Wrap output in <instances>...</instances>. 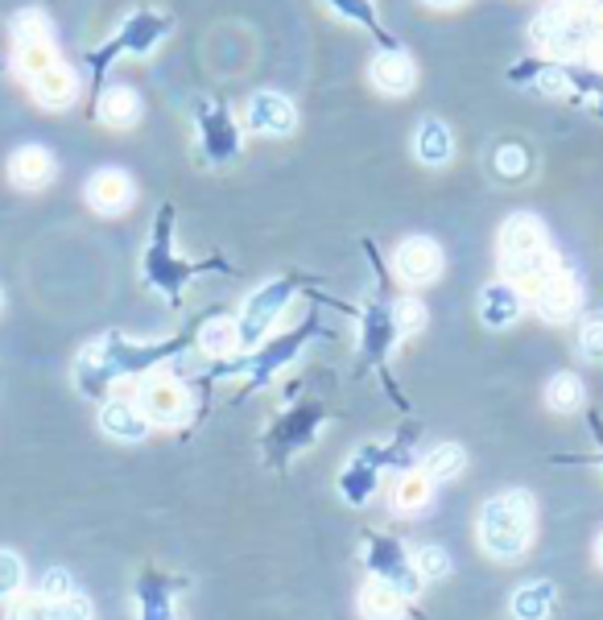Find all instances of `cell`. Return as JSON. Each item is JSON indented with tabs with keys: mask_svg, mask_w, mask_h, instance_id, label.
I'll return each instance as SVG.
<instances>
[{
	"mask_svg": "<svg viewBox=\"0 0 603 620\" xmlns=\"http://www.w3.org/2000/svg\"><path fill=\"white\" fill-rule=\"evenodd\" d=\"M21 579H25V567L13 551H0V600H13L21 591Z\"/></svg>",
	"mask_w": 603,
	"mask_h": 620,
	"instance_id": "e575fe53",
	"label": "cell"
},
{
	"mask_svg": "<svg viewBox=\"0 0 603 620\" xmlns=\"http://www.w3.org/2000/svg\"><path fill=\"white\" fill-rule=\"evenodd\" d=\"M170 220H174V211H170V207H161V215H157L154 244L145 248V281H149L154 290L178 298V294H182V286H187V277L199 274V265H187L182 257H174V248H170Z\"/></svg>",
	"mask_w": 603,
	"mask_h": 620,
	"instance_id": "277c9868",
	"label": "cell"
},
{
	"mask_svg": "<svg viewBox=\"0 0 603 620\" xmlns=\"http://www.w3.org/2000/svg\"><path fill=\"white\" fill-rule=\"evenodd\" d=\"M83 195L91 211H100V215H124L133 207V199H137V187H133V178L124 170L108 166V170H96L87 178Z\"/></svg>",
	"mask_w": 603,
	"mask_h": 620,
	"instance_id": "ba28073f",
	"label": "cell"
},
{
	"mask_svg": "<svg viewBox=\"0 0 603 620\" xmlns=\"http://www.w3.org/2000/svg\"><path fill=\"white\" fill-rule=\"evenodd\" d=\"M554 608V584H525L517 587V596H513V617L517 620H546Z\"/></svg>",
	"mask_w": 603,
	"mask_h": 620,
	"instance_id": "cb8c5ba5",
	"label": "cell"
},
{
	"mask_svg": "<svg viewBox=\"0 0 603 620\" xmlns=\"http://www.w3.org/2000/svg\"><path fill=\"white\" fill-rule=\"evenodd\" d=\"M434 497V480L426 472H405L393 488V505L401 513H417V509H426Z\"/></svg>",
	"mask_w": 603,
	"mask_h": 620,
	"instance_id": "603a6c76",
	"label": "cell"
},
{
	"mask_svg": "<svg viewBox=\"0 0 603 620\" xmlns=\"http://www.w3.org/2000/svg\"><path fill=\"white\" fill-rule=\"evenodd\" d=\"M414 571H417V579H422V584H426V579H447L450 554L443 551V546H422V551L414 554Z\"/></svg>",
	"mask_w": 603,
	"mask_h": 620,
	"instance_id": "1f68e13d",
	"label": "cell"
},
{
	"mask_svg": "<svg viewBox=\"0 0 603 620\" xmlns=\"http://www.w3.org/2000/svg\"><path fill=\"white\" fill-rule=\"evenodd\" d=\"M327 4L339 18L364 25L368 34H380V18H377V9H372V0H327Z\"/></svg>",
	"mask_w": 603,
	"mask_h": 620,
	"instance_id": "d6a6232c",
	"label": "cell"
},
{
	"mask_svg": "<svg viewBox=\"0 0 603 620\" xmlns=\"http://www.w3.org/2000/svg\"><path fill=\"white\" fill-rule=\"evenodd\" d=\"M58 174V162L46 145H21L18 154L9 157V182L18 190H42L54 182Z\"/></svg>",
	"mask_w": 603,
	"mask_h": 620,
	"instance_id": "4fadbf2b",
	"label": "cell"
},
{
	"mask_svg": "<svg viewBox=\"0 0 603 620\" xmlns=\"http://www.w3.org/2000/svg\"><path fill=\"white\" fill-rule=\"evenodd\" d=\"M579 347L587 361H603V310H591L579 328Z\"/></svg>",
	"mask_w": 603,
	"mask_h": 620,
	"instance_id": "836d02e7",
	"label": "cell"
},
{
	"mask_svg": "<svg viewBox=\"0 0 603 620\" xmlns=\"http://www.w3.org/2000/svg\"><path fill=\"white\" fill-rule=\"evenodd\" d=\"M51 620H91V604L75 591V596H67V600L51 604Z\"/></svg>",
	"mask_w": 603,
	"mask_h": 620,
	"instance_id": "74e56055",
	"label": "cell"
},
{
	"mask_svg": "<svg viewBox=\"0 0 603 620\" xmlns=\"http://www.w3.org/2000/svg\"><path fill=\"white\" fill-rule=\"evenodd\" d=\"M534 307L546 323H567V319H574V310L583 307V286H579V277L562 274V269L554 277H546L534 290Z\"/></svg>",
	"mask_w": 603,
	"mask_h": 620,
	"instance_id": "8fae6325",
	"label": "cell"
},
{
	"mask_svg": "<svg viewBox=\"0 0 603 620\" xmlns=\"http://www.w3.org/2000/svg\"><path fill=\"white\" fill-rule=\"evenodd\" d=\"M293 298V281H265L260 290H253V298L244 302V314H241V347H253L260 344L265 335H269V328L277 323V314L290 307Z\"/></svg>",
	"mask_w": 603,
	"mask_h": 620,
	"instance_id": "8992f818",
	"label": "cell"
},
{
	"mask_svg": "<svg viewBox=\"0 0 603 620\" xmlns=\"http://www.w3.org/2000/svg\"><path fill=\"white\" fill-rule=\"evenodd\" d=\"M244 121H248V129L260 133V137H290L293 124H298V108H293L281 91H257V96L248 100Z\"/></svg>",
	"mask_w": 603,
	"mask_h": 620,
	"instance_id": "30bf717a",
	"label": "cell"
},
{
	"mask_svg": "<svg viewBox=\"0 0 603 620\" xmlns=\"http://www.w3.org/2000/svg\"><path fill=\"white\" fill-rule=\"evenodd\" d=\"M488 170L500 182H517V178H525V174L534 170V157H529V150L521 141H500L496 150H492V157H488Z\"/></svg>",
	"mask_w": 603,
	"mask_h": 620,
	"instance_id": "7402d4cb",
	"label": "cell"
},
{
	"mask_svg": "<svg viewBox=\"0 0 603 620\" xmlns=\"http://www.w3.org/2000/svg\"><path fill=\"white\" fill-rule=\"evenodd\" d=\"M96 117L108 124V129H133L141 121V96L133 87H104L100 91V103H96Z\"/></svg>",
	"mask_w": 603,
	"mask_h": 620,
	"instance_id": "d6986e66",
	"label": "cell"
},
{
	"mask_svg": "<svg viewBox=\"0 0 603 620\" xmlns=\"http://www.w3.org/2000/svg\"><path fill=\"white\" fill-rule=\"evenodd\" d=\"M9 620H51V600H42V596H13Z\"/></svg>",
	"mask_w": 603,
	"mask_h": 620,
	"instance_id": "8d00e7d4",
	"label": "cell"
},
{
	"mask_svg": "<svg viewBox=\"0 0 603 620\" xmlns=\"http://www.w3.org/2000/svg\"><path fill=\"white\" fill-rule=\"evenodd\" d=\"M37 596H42V600H51V604L75 596V579H70V571H63V567L46 571V575H42V591H37Z\"/></svg>",
	"mask_w": 603,
	"mask_h": 620,
	"instance_id": "d590c367",
	"label": "cell"
},
{
	"mask_svg": "<svg viewBox=\"0 0 603 620\" xmlns=\"http://www.w3.org/2000/svg\"><path fill=\"white\" fill-rule=\"evenodd\" d=\"M534 538V500L525 492H500L483 500L480 509V542L492 558H521Z\"/></svg>",
	"mask_w": 603,
	"mask_h": 620,
	"instance_id": "6da1fadb",
	"label": "cell"
},
{
	"mask_svg": "<svg viewBox=\"0 0 603 620\" xmlns=\"http://www.w3.org/2000/svg\"><path fill=\"white\" fill-rule=\"evenodd\" d=\"M170 34V18H161L154 9H137V13H129V18L116 25V34L108 37L104 46H96V51L87 54V67H91V79L100 84L104 79V70L124 58V54H133V58H145V54L154 51L161 37Z\"/></svg>",
	"mask_w": 603,
	"mask_h": 620,
	"instance_id": "7a4b0ae2",
	"label": "cell"
},
{
	"mask_svg": "<svg viewBox=\"0 0 603 620\" xmlns=\"http://www.w3.org/2000/svg\"><path fill=\"white\" fill-rule=\"evenodd\" d=\"M426 4H434V9H455V4H464V0H426Z\"/></svg>",
	"mask_w": 603,
	"mask_h": 620,
	"instance_id": "f35d334b",
	"label": "cell"
},
{
	"mask_svg": "<svg viewBox=\"0 0 603 620\" xmlns=\"http://www.w3.org/2000/svg\"><path fill=\"white\" fill-rule=\"evenodd\" d=\"M546 401H550V410L558 413H570L583 406V380L574 377V373H558L550 380V389H546Z\"/></svg>",
	"mask_w": 603,
	"mask_h": 620,
	"instance_id": "f1b7e54d",
	"label": "cell"
},
{
	"mask_svg": "<svg viewBox=\"0 0 603 620\" xmlns=\"http://www.w3.org/2000/svg\"><path fill=\"white\" fill-rule=\"evenodd\" d=\"M0 307H4V294H0Z\"/></svg>",
	"mask_w": 603,
	"mask_h": 620,
	"instance_id": "60d3db41",
	"label": "cell"
},
{
	"mask_svg": "<svg viewBox=\"0 0 603 620\" xmlns=\"http://www.w3.org/2000/svg\"><path fill=\"white\" fill-rule=\"evenodd\" d=\"M100 427H104V434L121 439V443H141V439L149 434V418L141 413L137 401L116 397V401H104V410H100Z\"/></svg>",
	"mask_w": 603,
	"mask_h": 620,
	"instance_id": "ac0fdd59",
	"label": "cell"
},
{
	"mask_svg": "<svg viewBox=\"0 0 603 620\" xmlns=\"http://www.w3.org/2000/svg\"><path fill=\"white\" fill-rule=\"evenodd\" d=\"M595 554H600V567H603V534L595 538Z\"/></svg>",
	"mask_w": 603,
	"mask_h": 620,
	"instance_id": "ab89813d",
	"label": "cell"
},
{
	"mask_svg": "<svg viewBox=\"0 0 603 620\" xmlns=\"http://www.w3.org/2000/svg\"><path fill=\"white\" fill-rule=\"evenodd\" d=\"M137 600H141V620H174V604H170V591H166V587L141 584Z\"/></svg>",
	"mask_w": 603,
	"mask_h": 620,
	"instance_id": "4dcf8cb0",
	"label": "cell"
},
{
	"mask_svg": "<svg viewBox=\"0 0 603 620\" xmlns=\"http://www.w3.org/2000/svg\"><path fill=\"white\" fill-rule=\"evenodd\" d=\"M0 67H4V63H0Z\"/></svg>",
	"mask_w": 603,
	"mask_h": 620,
	"instance_id": "b9f144b4",
	"label": "cell"
},
{
	"mask_svg": "<svg viewBox=\"0 0 603 620\" xmlns=\"http://www.w3.org/2000/svg\"><path fill=\"white\" fill-rule=\"evenodd\" d=\"M194 124H199V154L211 166H224L241 154V124L232 121L220 100H199L194 108Z\"/></svg>",
	"mask_w": 603,
	"mask_h": 620,
	"instance_id": "5b68a950",
	"label": "cell"
},
{
	"mask_svg": "<svg viewBox=\"0 0 603 620\" xmlns=\"http://www.w3.org/2000/svg\"><path fill=\"white\" fill-rule=\"evenodd\" d=\"M414 150L417 157L426 162V166H447L450 154H455V137H450V129L443 121H422V129H417L414 137Z\"/></svg>",
	"mask_w": 603,
	"mask_h": 620,
	"instance_id": "44dd1931",
	"label": "cell"
},
{
	"mask_svg": "<svg viewBox=\"0 0 603 620\" xmlns=\"http://www.w3.org/2000/svg\"><path fill=\"white\" fill-rule=\"evenodd\" d=\"M389 314H393L397 335H417V331L426 328V302L422 298H397L393 307H389Z\"/></svg>",
	"mask_w": 603,
	"mask_h": 620,
	"instance_id": "f546056e",
	"label": "cell"
},
{
	"mask_svg": "<svg viewBox=\"0 0 603 620\" xmlns=\"http://www.w3.org/2000/svg\"><path fill=\"white\" fill-rule=\"evenodd\" d=\"M199 347L208 356H236L241 352V328H236V319H211L208 328L199 331Z\"/></svg>",
	"mask_w": 603,
	"mask_h": 620,
	"instance_id": "d4e9b609",
	"label": "cell"
},
{
	"mask_svg": "<svg viewBox=\"0 0 603 620\" xmlns=\"http://www.w3.org/2000/svg\"><path fill=\"white\" fill-rule=\"evenodd\" d=\"M368 567L377 571V579L393 584L401 596H417V587H422L414 563L405 558V551L397 546L393 538H372L368 542Z\"/></svg>",
	"mask_w": 603,
	"mask_h": 620,
	"instance_id": "9c48e42d",
	"label": "cell"
},
{
	"mask_svg": "<svg viewBox=\"0 0 603 620\" xmlns=\"http://www.w3.org/2000/svg\"><path fill=\"white\" fill-rule=\"evenodd\" d=\"M525 310V294L513 286V281H492L488 290L480 294V319L492 331L500 328H513Z\"/></svg>",
	"mask_w": 603,
	"mask_h": 620,
	"instance_id": "2e32d148",
	"label": "cell"
},
{
	"mask_svg": "<svg viewBox=\"0 0 603 620\" xmlns=\"http://www.w3.org/2000/svg\"><path fill=\"white\" fill-rule=\"evenodd\" d=\"M13 63H18V70L25 75V84H34L37 75H46L51 67L63 63L46 13L21 9L18 18H13Z\"/></svg>",
	"mask_w": 603,
	"mask_h": 620,
	"instance_id": "3957f363",
	"label": "cell"
},
{
	"mask_svg": "<svg viewBox=\"0 0 603 620\" xmlns=\"http://www.w3.org/2000/svg\"><path fill=\"white\" fill-rule=\"evenodd\" d=\"M368 79H372V87L384 91V96H405V91H414V84H417V67H414V58H410V54L384 51V54L372 58Z\"/></svg>",
	"mask_w": 603,
	"mask_h": 620,
	"instance_id": "9a60e30c",
	"label": "cell"
},
{
	"mask_svg": "<svg viewBox=\"0 0 603 620\" xmlns=\"http://www.w3.org/2000/svg\"><path fill=\"white\" fill-rule=\"evenodd\" d=\"M137 406L141 413L149 418V427H178L182 418H187V385L174 377H145L141 380V394H137Z\"/></svg>",
	"mask_w": 603,
	"mask_h": 620,
	"instance_id": "52a82bcc",
	"label": "cell"
},
{
	"mask_svg": "<svg viewBox=\"0 0 603 620\" xmlns=\"http://www.w3.org/2000/svg\"><path fill=\"white\" fill-rule=\"evenodd\" d=\"M464 467H467V455H464V447H455V443H443V447H434L431 455H426V476H431L434 484L455 480Z\"/></svg>",
	"mask_w": 603,
	"mask_h": 620,
	"instance_id": "83f0119b",
	"label": "cell"
},
{
	"mask_svg": "<svg viewBox=\"0 0 603 620\" xmlns=\"http://www.w3.org/2000/svg\"><path fill=\"white\" fill-rule=\"evenodd\" d=\"M397 335L393 328V314H389V307H368L364 310V352L368 356H380L384 347H389V340Z\"/></svg>",
	"mask_w": 603,
	"mask_h": 620,
	"instance_id": "484cf974",
	"label": "cell"
},
{
	"mask_svg": "<svg viewBox=\"0 0 603 620\" xmlns=\"http://www.w3.org/2000/svg\"><path fill=\"white\" fill-rule=\"evenodd\" d=\"M30 91H34V100L46 108V112H63V108H70V103L79 100V75L67 67V63H58V67H51L46 75H37L34 84H30Z\"/></svg>",
	"mask_w": 603,
	"mask_h": 620,
	"instance_id": "e0dca14e",
	"label": "cell"
},
{
	"mask_svg": "<svg viewBox=\"0 0 603 620\" xmlns=\"http://www.w3.org/2000/svg\"><path fill=\"white\" fill-rule=\"evenodd\" d=\"M541 248H546V228H541L537 215L517 211V215L504 220V228H500V261L529 257V253H541Z\"/></svg>",
	"mask_w": 603,
	"mask_h": 620,
	"instance_id": "5bb4252c",
	"label": "cell"
},
{
	"mask_svg": "<svg viewBox=\"0 0 603 620\" xmlns=\"http://www.w3.org/2000/svg\"><path fill=\"white\" fill-rule=\"evenodd\" d=\"M356 608H360L364 620H401V617H405V596H401L393 584H384V579H372V584L360 587V596H356Z\"/></svg>",
	"mask_w": 603,
	"mask_h": 620,
	"instance_id": "ffe728a7",
	"label": "cell"
},
{
	"mask_svg": "<svg viewBox=\"0 0 603 620\" xmlns=\"http://www.w3.org/2000/svg\"><path fill=\"white\" fill-rule=\"evenodd\" d=\"M339 488H344V497L351 500V505H364V500L372 497V488H377V472L368 467V460H364V455H356V460H351V467H347L344 476H339Z\"/></svg>",
	"mask_w": 603,
	"mask_h": 620,
	"instance_id": "4316f807",
	"label": "cell"
},
{
	"mask_svg": "<svg viewBox=\"0 0 603 620\" xmlns=\"http://www.w3.org/2000/svg\"><path fill=\"white\" fill-rule=\"evenodd\" d=\"M393 265H397V274H401V281L426 286V281H434V277L443 274V248H438L431 236H410V241L397 244Z\"/></svg>",
	"mask_w": 603,
	"mask_h": 620,
	"instance_id": "7c38bea8",
	"label": "cell"
}]
</instances>
